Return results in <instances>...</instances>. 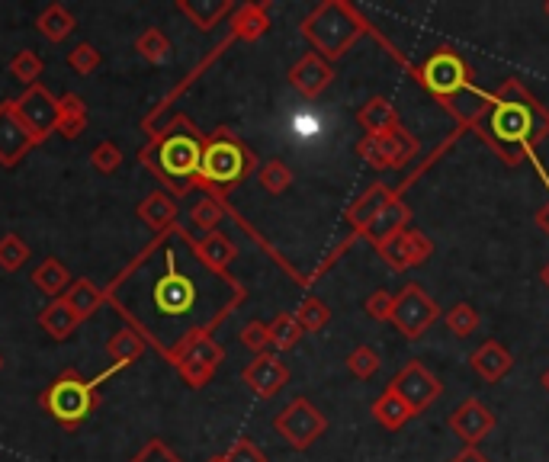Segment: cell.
Masks as SVG:
<instances>
[{
	"label": "cell",
	"instance_id": "obj_38",
	"mask_svg": "<svg viewBox=\"0 0 549 462\" xmlns=\"http://www.w3.org/2000/svg\"><path fill=\"white\" fill-rule=\"evenodd\" d=\"M267 328H270V350L273 353H286L302 341V328L293 318V312H280Z\"/></svg>",
	"mask_w": 549,
	"mask_h": 462
},
{
	"label": "cell",
	"instance_id": "obj_9",
	"mask_svg": "<svg viewBox=\"0 0 549 462\" xmlns=\"http://www.w3.org/2000/svg\"><path fill=\"white\" fill-rule=\"evenodd\" d=\"M357 154L373 167V171H399L408 161H415L418 138L405 126L383 132V135H363L357 142Z\"/></svg>",
	"mask_w": 549,
	"mask_h": 462
},
{
	"label": "cell",
	"instance_id": "obj_34",
	"mask_svg": "<svg viewBox=\"0 0 549 462\" xmlns=\"http://www.w3.org/2000/svg\"><path fill=\"white\" fill-rule=\"evenodd\" d=\"M196 251H200V257L206 260V264L212 270H219V273H228L232 260L238 257L235 241L228 235H222V231H209V235H203V241H196Z\"/></svg>",
	"mask_w": 549,
	"mask_h": 462
},
{
	"label": "cell",
	"instance_id": "obj_8",
	"mask_svg": "<svg viewBox=\"0 0 549 462\" xmlns=\"http://www.w3.org/2000/svg\"><path fill=\"white\" fill-rule=\"evenodd\" d=\"M222 360H225L222 344L212 334H200L177 350L171 366L180 373L183 385H190V389H206V385L216 379Z\"/></svg>",
	"mask_w": 549,
	"mask_h": 462
},
{
	"label": "cell",
	"instance_id": "obj_10",
	"mask_svg": "<svg viewBox=\"0 0 549 462\" xmlns=\"http://www.w3.org/2000/svg\"><path fill=\"white\" fill-rule=\"evenodd\" d=\"M273 430L293 446V450H309V446L318 440V437H325V430H328V418L322 411H318L309 398H293L277 418H273Z\"/></svg>",
	"mask_w": 549,
	"mask_h": 462
},
{
	"label": "cell",
	"instance_id": "obj_47",
	"mask_svg": "<svg viewBox=\"0 0 549 462\" xmlns=\"http://www.w3.org/2000/svg\"><path fill=\"white\" fill-rule=\"evenodd\" d=\"M222 459L225 462H270L267 459V453L261 450L257 443H251L248 437H241V440H235L228 450L222 453Z\"/></svg>",
	"mask_w": 549,
	"mask_h": 462
},
{
	"label": "cell",
	"instance_id": "obj_31",
	"mask_svg": "<svg viewBox=\"0 0 549 462\" xmlns=\"http://www.w3.org/2000/svg\"><path fill=\"white\" fill-rule=\"evenodd\" d=\"M74 276L68 273V267L61 264L58 257H45L42 264L33 270V286L42 292V296H49V299H58V296H65L68 286H71Z\"/></svg>",
	"mask_w": 549,
	"mask_h": 462
},
{
	"label": "cell",
	"instance_id": "obj_51",
	"mask_svg": "<svg viewBox=\"0 0 549 462\" xmlns=\"http://www.w3.org/2000/svg\"><path fill=\"white\" fill-rule=\"evenodd\" d=\"M533 222H537V228L549 238V203H543V206L537 209V215H533Z\"/></svg>",
	"mask_w": 549,
	"mask_h": 462
},
{
	"label": "cell",
	"instance_id": "obj_11",
	"mask_svg": "<svg viewBox=\"0 0 549 462\" xmlns=\"http://www.w3.org/2000/svg\"><path fill=\"white\" fill-rule=\"evenodd\" d=\"M440 318V305L434 296L418 283H408L399 296H395V308H392V328L399 331L405 341H418L424 337V331H431V325Z\"/></svg>",
	"mask_w": 549,
	"mask_h": 462
},
{
	"label": "cell",
	"instance_id": "obj_32",
	"mask_svg": "<svg viewBox=\"0 0 549 462\" xmlns=\"http://www.w3.org/2000/svg\"><path fill=\"white\" fill-rule=\"evenodd\" d=\"M145 350H148V344L132 328H119L110 341H106V357L113 360V366H122V369L139 363L145 357Z\"/></svg>",
	"mask_w": 549,
	"mask_h": 462
},
{
	"label": "cell",
	"instance_id": "obj_44",
	"mask_svg": "<svg viewBox=\"0 0 549 462\" xmlns=\"http://www.w3.org/2000/svg\"><path fill=\"white\" fill-rule=\"evenodd\" d=\"M122 161H126V154H122V148L116 142H100L94 151H90V164H94V171L103 174V177H110L116 174Z\"/></svg>",
	"mask_w": 549,
	"mask_h": 462
},
{
	"label": "cell",
	"instance_id": "obj_24",
	"mask_svg": "<svg viewBox=\"0 0 549 462\" xmlns=\"http://www.w3.org/2000/svg\"><path fill=\"white\" fill-rule=\"evenodd\" d=\"M174 7L180 17H187L196 29H203V33L216 29L225 17H232L235 10L232 0H177Z\"/></svg>",
	"mask_w": 549,
	"mask_h": 462
},
{
	"label": "cell",
	"instance_id": "obj_27",
	"mask_svg": "<svg viewBox=\"0 0 549 462\" xmlns=\"http://www.w3.org/2000/svg\"><path fill=\"white\" fill-rule=\"evenodd\" d=\"M357 122H360L363 135H383V132H392V129L402 126L399 110H395L392 100H386V97H370V100H366L357 110Z\"/></svg>",
	"mask_w": 549,
	"mask_h": 462
},
{
	"label": "cell",
	"instance_id": "obj_52",
	"mask_svg": "<svg viewBox=\"0 0 549 462\" xmlns=\"http://www.w3.org/2000/svg\"><path fill=\"white\" fill-rule=\"evenodd\" d=\"M540 280H543V286L549 289V264H546V267L540 270Z\"/></svg>",
	"mask_w": 549,
	"mask_h": 462
},
{
	"label": "cell",
	"instance_id": "obj_17",
	"mask_svg": "<svg viewBox=\"0 0 549 462\" xmlns=\"http://www.w3.org/2000/svg\"><path fill=\"white\" fill-rule=\"evenodd\" d=\"M411 187V177L402 183L399 190H392L389 183H373V187H366L354 203L347 206V212H344V219H347V225H350V235H363L366 231V225H370L379 212H383L389 203H395V199H402V193Z\"/></svg>",
	"mask_w": 549,
	"mask_h": 462
},
{
	"label": "cell",
	"instance_id": "obj_37",
	"mask_svg": "<svg viewBox=\"0 0 549 462\" xmlns=\"http://www.w3.org/2000/svg\"><path fill=\"white\" fill-rule=\"evenodd\" d=\"M293 318L299 321L302 334H315V331L328 328V321H331V308H328V302H325V299H318V296H305V299L296 305Z\"/></svg>",
	"mask_w": 549,
	"mask_h": 462
},
{
	"label": "cell",
	"instance_id": "obj_43",
	"mask_svg": "<svg viewBox=\"0 0 549 462\" xmlns=\"http://www.w3.org/2000/svg\"><path fill=\"white\" fill-rule=\"evenodd\" d=\"M379 363H383V360H379V353L373 347H366V344L354 347V350H350V357H347L350 376H357V379H373L379 373Z\"/></svg>",
	"mask_w": 549,
	"mask_h": 462
},
{
	"label": "cell",
	"instance_id": "obj_40",
	"mask_svg": "<svg viewBox=\"0 0 549 462\" xmlns=\"http://www.w3.org/2000/svg\"><path fill=\"white\" fill-rule=\"evenodd\" d=\"M42 71H45V61H42V55L33 52V49H20L17 55L10 58V74L17 77V81H20L23 87L39 84Z\"/></svg>",
	"mask_w": 549,
	"mask_h": 462
},
{
	"label": "cell",
	"instance_id": "obj_39",
	"mask_svg": "<svg viewBox=\"0 0 549 462\" xmlns=\"http://www.w3.org/2000/svg\"><path fill=\"white\" fill-rule=\"evenodd\" d=\"M257 183H261L264 193L283 196L289 187H293V171H289V164H283L280 158H270L257 167Z\"/></svg>",
	"mask_w": 549,
	"mask_h": 462
},
{
	"label": "cell",
	"instance_id": "obj_45",
	"mask_svg": "<svg viewBox=\"0 0 549 462\" xmlns=\"http://www.w3.org/2000/svg\"><path fill=\"white\" fill-rule=\"evenodd\" d=\"M68 65L78 71V74H97L100 65H103V52H97V45L90 42H78L74 49L68 52Z\"/></svg>",
	"mask_w": 549,
	"mask_h": 462
},
{
	"label": "cell",
	"instance_id": "obj_48",
	"mask_svg": "<svg viewBox=\"0 0 549 462\" xmlns=\"http://www.w3.org/2000/svg\"><path fill=\"white\" fill-rule=\"evenodd\" d=\"M129 462H183L174 450H171V446H167L161 437H151L145 446H142V450L139 453H135Z\"/></svg>",
	"mask_w": 549,
	"mask_h": 462
},
{
	"label": "cell",
	"instance_id": "obj_29",
	"mask_svg": "<svg viewBox=\"0 0 549 462\" xmlns=\"http://www.w3.org/2000/svg\"><path fill=\"white\" fill-rule=\"evenodd\" d=\"M65 299H68V305L74 308V312H78V318L87 321L90 315H97L100 308L106 305V292L94 280H87V276H78V280H71Z\"/></svg>",
	"mask_w": 549,
	"mask_h": 462
},
{
	"label": "cell",
	"instance_id": "obj_2",
	"mask_svg": "<svg viewBox=\"0 0 549 462\" xmlns=\"http://www.w3.org/2000/svg\"><path fill=\"white\" fill-rule=\"evenodd\" d=\"M472 132L498 154L501 164L517 167L530 161L549 187V174L540 161V145L549 138V110L517 77H508L498 90H488V106L472 122Z\"/></svg>",
	"mask_w": 549,
	"mask_h": 462
},
{
	"label": "cell",
	"instance_id": "obj_13",
	"mask_svg": "<svg viewBox=\"0 0 549 462\" xmlns=\"http://www.w3.org/2000/svg\"><path fill=\"white\" fill-rule=\"evenodd\" d=\"M389 389L399 392V398L415 411V418H418V414H424L437 402L440 392H444V385H440V379L421 360H411L402 373L389 382Z\"/></svg>",
	"mask_w": 549,
	"mask_h": 462
},
{
	"label": "cell",
	"instance_id": "obj_33",
	"mask_svg": "<svg viewBox=\"0 0 549 462\" xmlns=\"http://www.w3.org/2000/svg\"><path fill=\"white\" fill-rule=\"evenodd\" d=\"M74 26H78V20H74V13L65 4H49L36 20V29L42 33V39H49L52 45L65 42L74 33Z\"/></svg>",
	"mask_w": 549,
	"mask_h": 462
},
{
	"label": "cell",
	"instance_id": "obj_36",
	"mask_svg": "<svg viewBox=\"0 0 549 462\" xmlns=\"http://www.w3.org/2000/svg\"><path fill=\"white\" fill-rule=\"evenodd\" d=\"M135 52H139L148 65H164V61L171 58L174 45H171V39H167L164 29L148 26V29H142L139 36H135Z\"/></svg>",
	"mask_w": 549,
	"mask_h": 462
},
{
	"label": "cell",
	"instance_id": "obj_12",
	"mask_svg": "<svg viewBox=\"0 0 549 462\" xmlns=\"http://www.w3.org/2000/svg\"><path fill=\"white\" fill-rule=\"evenodd\" d=\"M232 42H235L232 36H225L222 42L212 45L209 55H206L203 61H196V65H193L187 74H183V81H180V84H174V87L167 90V94H164L155 106H151L148 116L142 119V132H145V138H155V135L167 126V122H171V116H174V103H177L183 94H187V90H190L196 81H200V77H203L212 65H216V61H219L228 49H232Z\"/></svg>",
	"mask_w": 549,
	"mask_h": 462
},
{
	"label": "cell",
	"instance_id": "obj_41",
	"mask_svg": "<svg viewBox=\"0 0 549 462\" xmlns=\"http://www.w3.org/2000/svg\"><path fill=\"white\" fill-rule=\"evenodd\" d=\"M26 260H29V244L17 235V231H10V235L0 238V270L17 273Z\"/></svg>",
	"mask_w": 549,
	"mask_h": 462
},
{
	"label": "cell",
	"instance_id": "obj_46",
	"mask_svg": "<svg viewBox=\"0 0 549 462\" xmlns=\"http://www.w3.org/2000/svg\"><path fill=\"white\" fill-rule=\"evenodd\" d=\"M241 344L248 347L254 357L257 353H267L270 350V328L264 325V321H248V325L241 328Z\"/></svg>",
	"mask_w": 549,
	"mask_h": 462
},
{
	"label": "cell",
	"instance_id": "obj_55",
	"mask_svg": "<svg viewBox=\"0 0 549 462\" xmlns=\"http://www.w3.org/2000/svg\"><path fill=\"white\" fill-rule=\"evenodd\" d=\"M543 13H546V17H549V0H546V4H543Z\"/></svg>",
	"mask_w": 549,
	"mask_h": 462
},
{
	"label": "cell",
	"instance_id": "obj_22",
	"mask_svg": "<svg viewBox=\"0 0 549 462\" xmlns=\"http://www.w3.org/2000/svg\"><path fill=\"white\" fill-rule=\"evenodd\" d=\"M469 366L482 382H498L501 376H508L514 369V357L505 344H498L495 337H488V341L469 357Z\"/></svg>",
	"mask_w": 549,
	"mask_h": 462
},
{
	"label": "cell",
	"instance_id": "obj_6",
	"mask_svg": "<svg viewBox=\"0 0 549 462\" xmlns=\"http://www.w3.org/2000/svg\"><path fill=\"white\" fill-rule=\"evenodd\" d=\"M122 373V366H106L94 379L81 376L78 369H61V373L45 385L39 395V405L61 430H81L90 414L100 408V389L103 382Z\"/></svg>",
	"mask_w": 549,
	"mask_h": 462
},
{
	"label": "cell",
	"instance_id": "obj_53",
	"mask_svg": "<svg viewBox=\"0 0 549 462\" xmlns=\"http://www.w3.org/2000/svg\"><path fill=\"white\" fill-rule=\"evenodd\" d=\"M543 389H546V395H549V369L543 373Z\"/></svg>",
	"mask_w": 549,
	"mask_h": 462
},
{
	"label": "cell",
	"instance_id": "obj_49",
	"mask_svg": "<svg viewBox=\"0 0 549 462\" xmlns=\"http://www.w3.org/2000/svg\"><path fill=\"white\" fill-rule=\"evenodd\" d=\"M366 315H370L373 321H392V308H395V296L386 289H376L370 299L363 302Z\"/></svg>",
	"mask_w": 549,
	"mask_h": 462
},
{
	"label": "cell",
	"instance_id": "obj_3",
	"mask_svg": "<svg viewBox=\"0 0 549 462\" xmlns=\"http://www.w3.org/2000/svg\"><path fill=\"white\" fill-rule=\"evenodd\" d=\"M408 74L415 77L418 87L424 90L434 103H440L444 110L460 122V129H472L485 106H488V90L476 87V74H472L469 61L450 49V45H440L431 55H427L421 65H408Z\"/></svg>",
	"mask_w": 549,
	"mask_h": 462
},
{
	"label": "cell",
	"instance_id": "obj_14",
	"mask_svg": "<svg viewBox=\"0 0 549 462\" xmlns=\"http://www.w3.org/2000/svg\"><path fill=\"white\" fill-rule=\"evenodd\" d=\"M376 254L383 257L392 270L405 273V270L424 267L427 260L434 257V241L427 238L424 231H418V228H411V225H408L405 231H399V235H392L389 241L379 244Z\"/></svg>",
	"mask_w": 549,
	"mask_h": 462
},
{
	"label": "cell",
	"instance_id": "obj_16",
	"mask_svg": "<svg viewBox=\"0 0 549 462\" xmlns=\"http://www.w3.org/2000/svg\"><path fill=\"white\" fill-rule=\"evenodd\" d=\"M17 113L26 122V129L33 132L36 145H42L45 138H52L55 122H58V97L52 94L49 87L33 84L26 87V94L17 97Z\"/></svg>",
	"mask_w": 549,
	"mask_h": 462
},
{
	"label": "cell",
	"instance_id": "obj_54",
	"mask_svg": "<svg viewBox=\"0 0 549 462\" xmlns=\"http://www.w3.org/2000/svg\"><path fill=\"white\" fill-rule=\"evenodd\" d=\"M206 462H225V459H222V456H209Z\"/></svg>",
	"mask_w": 549,
	"mask_h": 462
},
{
	"label": "cell",
	"instance_id": "obj_35",
	"mask_svg": "<svg viewBox=\"0 0 549 462\" xmlns=\"http://www.w3.org/2000/svg\"><path fill=\"white\" fill-rule=\"evenodd\" d=\"M225 206L228 199H216V196H206L200 193V199L190 206V222L196 231H203V235H209V231H219V222L225 219Z\"/></svg>",
	"mask_w": 549,
	"mask_h": 462
},
{
	"label": "cell",
	"instance_id": "obj_25",
	"mask_svg": "<svg viewBox=\"0 0 549 462\" xmlns=\"http://www.w3.org/2000/svg\"><path fill=\"white\" fill-rule=\"evenodd\" d=\"M135 215L155 231V235H161V231H167L171 225H177V215H180V206H177V199L174 196H167L164 190H155V193H148L139 209H135Z\"/></svg>",
	"mask_w": 549,
	"mask_h": 462
},
{
	"label": "cell",
	"instance_id": "obj_5",
	"mask_svg": "<svg viewBox=\"0 0 549 462\" xmlns=\"http://www.w3.org/2000/svg\"><path fill=\"white\" fill-rule=\"evenodd\" d=\"M257 154L241 142V135L228 126H219L206 135L203 145V164L196 177V190L216 199H228L248 177L257 174Z\"/></svg>",
	"mask_w": 549,
	"mask_h": 462
},
{
	"label": "cell",
	"instance_id": "obj_28",
	"mask_svg": "<svg viewBox=\"0 0 549 462\" xmlns=\"http://www.w3.org/2000/svg\"><path fill=\"white\" fill-rule=\"evenodd\" d=\"M87 122H90V110L87 103L78 94H65L58 97V122H55V132L68 142H78V138L87 132Z\"/></svg>",
	"mask_w": 549,
	"mask_h": 462
},
{
	"label": "cell",
	"instance_id": "obj_30",
	"mask_svg": "<svg viewBox=\"0 0 549 462\" xmlns=\"http://www.w3.org/2000/svg\"><path fill=\"white\" fill-rule=\"evenodd\" d=\"M370 411H373V418H376V424L379 427H386V430H402L411 418H415V411H411L402 398H399V392L395 389H389L386 385V392L376 398V402L370 405Z\"/></svg>",
	"mask_w": 549,
	"mask_h": 462
},
{
	"label": "cell",
	"instance_id": "obj_7",
	"mask_svg": "<svg viewBox=\"0 0 549 462\" xmlns=\"http://www.w3.org/2000/svg\"><path fill=\"white\" fill-rule=\"evenodd\" d=\"M299 33L312 45L315 55H322L334 65V61L344 58L366 33H373V26L366 23L363 13L354 4H347V0H322V4L302 20Z\"/></svg>",
	"mask_w": 549,
	"mask_h": 462
},
{
	"label": "cell",
	"instance_id": "obj_26",
	"mask_svg": "<svg viewBox=\"0 0 549 462\" xmlns=\"http://www.w3.org/2000/svg\"><path fill=\"white\" fill-rule=\"evenodd\" d=\"M408 222H411V209L402 203V199H395V203H389L370 225H366V231H363L360 238H366V241L373 244V248H379V244L389 241L392 235H399V231H405Z\"/></svg>",
	"mask_w": 549,
	"mask_h": 462
},
{
	"label": "cell",
	"instance_id": "obj_50",
	"mask_svg": "<svg viewBox=\"0 0 549 462\" xmlns=\"http://www.w3.org/2000/svg\"><path fill=\"white\" fill-rule=\"evenodd\" d=\"M450 462H492V459H488V456L479 450V446H463V450L456 453Z\"/></svg>",
	"mask_w": 549,
	"mask_h": 462
},
{
	"label": "cell",
	"instance_id": "obj_21",
	"mask_svg": "<svg viewBox=\"0 0 549 462\" xmlns=\"http://www.w3.org/2000/svg\"><path fill=\"white\" fill-rule=\"evenodd\" d=\"M270 29V0H244L228 17V36L235 42H257Z\"/></svg>",
	"mask_w": 549,
	"mask_h": 462
},
{
	"label": "cell",
	"instance_id": "obj_4",
	"mask_svg": "<svg viewBox=\"0 0 549 462\" xmlns=\"http://www.w3.org/2000/svg\"><path fill=\"white\" fill-rule=\"evenodd\" d=\"M203 145L206 135L196 129V122L183 113H174L171 122L155 135L148 138L145 148L139 151V161L145 171H151L167 196H174L177 203L183 196H190L196 190V177H200L203 164Z\"/></svg>",
	"mask_w": 549,
	"mask_h": 462
},
{
	"label": "cell",
	"instance_id": "obj_20",
	"mask_svg": "<svg viewBox=\"0 0 549 462\" xmlns=\"http://www.w3.org/2000/svg\"><path fill=\"white\" fill-rule=\"evenodd\" d=\"M450 430L466 446H479L495 430V414L488 411V405L479 402V398H466V402H460V405L453 408V414H450Z\"/></svg>",
	"mask_w": 549,
	"mask_h": 462
},
{
	"label": "cell",
	"instance_id": "obj_1",
	"mask_svg": "<svg viewBox=\"0 0 549 462\" xmlns=\"http://www.w3.org/2000/svg\"><path fill=\"white\" fill-rule=\"evenodd\" d=\"M103 292L126 328L167 363L193 337L216 331L248 299V286L232 273L212 270L180 222L151 238Z\"/></svg>",
	"mask_w": 549,
	"mask_h": 462
},
{
	"label": "cell",
	"instance_id": "obj_15",
	"mask_svg": "<svg viewBox=\"0 0 549 462\" xmlns=\"http://www.w3.org/2000/svg\"><path fill=\"white\" fill-rule=\"evenodd\" d=\"M33 148H36V138L20 119L17 100L13 97L0 100V167H7V171L17 167Z\"/></svg>",
	"mask_w": 549,
	"mask_h": 462
},
{
	"label": "cell",
	"instance_id": "obj_42",
	"mask_svg": "<svg viewBox=\"0 0 549 462\" xmlns=\"http://www.w3.org/2000/svg\"><path fill=\"white\" fill-rule=\"evenodd\" d=\"M444 321H447V331L453 337H469V334H476V328H479V312L469 302H456Z\"/></svg>",
	"mask_w": 549,
	"mask_h": 462
},
{
	"label": "cell",
	"instance_id": "obj_19",
	"mask_svg": "<svg viewBox=\"0 0 549 462\" xmlns=\"http://www.w3.org/2000/svg\"><path fill=\"white\" fill-rule=\"evenodd\" d=\"M334 65L331 61H325L322 55H315V52H305L293 68H289V74H286V81H289V87L296 90L299 97H305V100H318L325 94V90L334 84Z\"/></svg>",
	"mask_w": 549,
	"mask_h": 462
},
{
	"label": "cell",
	"instance_id": "obj_23",
	"mask_svg": "<svg viewBox=\"0 0 549 462\" xmlns=\"http://www.w3.org/2000/svg\"><path fill=\"white\" fill-rule=\"evenodd\" d=\"M39 328L52 337V341H68V337L81 328V318H78V312L68 305V299L65 296H58V299H49V305L42 308L39 312Z\"/></svg>",
	"mask_w": 549,
	"mask_h": 462
},
{
	"label": "cell",
	"instance_id": "obj_18",
	"mask_svg": "<svg viewBox=\"0 0 549 462\" xmlns=\"http://www.w3.org/2000/svg\"><path fill=\"white\" fill-rule=\"evenodd\" d=\"M241 382L248 385V389L257 395V398H273L277 392H283V385L289 382V366L280 360V353H257V357L241 369Z\"/></svg>",
	"mask_w": 549,
	"mask_h": 462
}]
</instances>
